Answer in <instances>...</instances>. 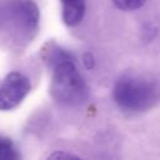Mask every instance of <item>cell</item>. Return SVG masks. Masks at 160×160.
Instances as JSON below:
<instances>
[{"mask_svg": "<svg viewBox=\"0 0 160 160\" xmlns=\"http://www.w3.org/2000/svg\"><path fill=\"white\" fill-rule=\"evenodd\" d=\"M115 104L126 112H142L160 101V82L139 74H125L112 90Z\"/></svg>", "mask_w": 160, "mask_h": 160, "instance_id": "cell-2", "label": "cell"}, {"mask_svg": "<svg viewBox=\"0 0 160 160\" xmlns=\"http://www.w3.org/2000/svg\"><path fill=\"white\" fill-rule=\"evenodd\" d=\"M61 19L69 28H75L81 24L86 12L85 0H60Z\"/></svg>", "mask_w": 160, "mask_h": 160, "instance_id": "cell-5", "label": "cell"}, {"mask_svg": "<svg viewBox=\"0 0 160 160\" xmlns=\"http://www.w3.org/2000/svg\"><path fill=\"white\" fill-rule=\"evenodd\" d=\"M50 80V95L59 105L76 108L89 99V88L78 70L74 56L65 58L52 66Z\"/></svg>", "mask_w": 160, "mask_h": 160, "instance_id": "cell-3", "label": "cell"}, {"mask_svg": "<svg viewBox=\"0 0 160 160\" xmlns=\"http://www.w3.org/2000/svg\"><path fill=\"white\" fill-rule=\"evenodd\" d=\"M114 5L122 11H134L142 8L146 0H112Z\"/></svg>", "mask_w": 160, "mask_h": 160, "instance_id": "cell-7", "label": "cell"}, {"mask_svg": "<svg viewBox=\"0 0 160 160\" xmlns=\"http://www.w3.org/2000/svg\"><path fill=\"white\" fill-rule=\"evenodd\" d=\"M19 158L14 142L9 138L0 136V160H15Z\"/></svg>", "mask_w": 160, "mask_h": 160, "instance_id": "cell-6", "label": "cell"}, {"mask_svg": "<svg viewBox=\"0 0 160 160\" xmlns=\"http://www.w3.org/2000/svg\"><path fill=\"white\" fill-rule=\"evenodd\" d=\"M31 90L30 79L20 71H10L0 86V111L19 106Z\"/></svg>", "mask_w": 160, "mask_h": 160, "instance_id": "cell-4", "label": "cell"}, {"mask_svg": "<svg viewBox=\"0 0 160 160\" xmlns=\"http://www.w3.org/2000/svg\"><path fill=\"white\" fill-rule=\"evenodd\" d=\"M84 64H85V66L88 68V69H91L92 66H94V58H92V55L91 54H85L84 55Z\"/></svg>", "mask_w": 160, "mask_h": 160, "instance_id": "cell-8", "label": "cell"}, {"mask_svg": "<svg viewBox=\"0 0 160 160\" xmlns=\"http://www.w3.org/2000/svg\"><path fill=\"white\" fill-rule=\"evenodd\" d=\"M50 159H56V158H76L75 155H72V154H68V152H61V151H56V152H54V154H51L50 156H49Z\"/></svg>", "mask_w": 160, "mask_h": 160, "instance_id": "cell-9", "label": "cell"}, {"mask_svg": "<svg viewBox=\"0 0 160 160\" xmlns=\"http://www.w3.org/2000/svg\"><path fill=\"white\" fill-rule=\"evenodd\" d=\"M40 10L32 0H9L0 6V31L12 48H26L38 35Z\"/></svg>", "mask_w": 160, "mask_h": 160, "instance_id": "cell-1", "label": "cell"}]
</instances>
